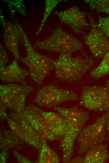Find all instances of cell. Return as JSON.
<instances>
[{
  "label": "cell",
  "mask_w": 109,
  "mask_h": 163,
  "mask_svg": "<svg viewBox=\"0 0 109 163\" xmlns=\"http://www.w3.org/2000/svg\"><path fill=\"white\" fill-rule=\"evenodd\" d=\"M33 91V88L28 85L13 83L0 85V104L14 112H19L24 107L27 96Z\"/></svg>",
  "instance_id": "obj_4"
},
{
  "label": "cell",
  "mask_w": 109,
  "mask_h": 163,
  "mask_svg": "<svg viewBox=\"0 0 109 163\" xmlns=\"http://www.w3.org/2000/svg\"><path fill=\"white\" fill-rule=\"evenodd\" d=\"M29 74L21 67L15 59L9 66L0 68V79L6 82H16L27 85L25 78Z\"/></svg>",
  "instance_id": "obj_13"
},
{
  "label": "cell",
  "mask_w": 109,
  "mask_h": 163,
  "mask_svg": "<svg viewBox=\"0 0 109 163\" xmlns=\"http://www.w3.org/2000/svg\"><path fill=\"white\" fill-rule=\"evenodd\" d=\"M0 20L2 26L4 28L5 27L6 22L5 21L4 16L2 14V11L0 9Z\"/></svg>",
  "instance_id": "obj_31"
},
{
  "label": "cell",
  "mask_w": 109,
  "mask_h": 163,
  "mask_svg": "<svg viewBox=\"0 0 109 163\" xmlns=\"http://www.w3.org/2000/svg\"><path fill=\"white\" fill-rule=\"evenodd\" d=\"M80 104L89 110L109 112V89L100 86H85Z\"/></svg>",
  "instance_id": "obj_5"
},
{
  "label": "cell",
  "mask_w": 109,
  "mask_h": 163,
  "mask_svg": "<svg viewBox=\"0 0 109 163\" xmlns=\"http://www.w3.org/2000/svg\"><path fill=\"white\" fill-rule=\"evenodd\" d=\"M54 13L58 16L61 22L68 25L77 34L82 33L81 29L83 27L90 25L86 20V13L81 11L77 6Z\"/></svg>",
  "instance_id": "obj_10"
},
{
  "label": "cell",
  "mask_w": 109,
  "mask_h": 163,
  "mask_svg": "<svg viewBox=\"0 0 109 163\" xmlns=\"http://www.w3.org/2000/svg\"><path fill=\"white\" fill-rule=\"evenodd\" d=\"M87 150L84 157V163H102L109 159V153L106 145H97Z\"/></svg>",
  "instance_id": "obj_14"
},
{
  "label": "cell",
  "mask_w": 109,
  "mask_h": 163,
  "mask_svg": "<svg viewBox=\"0 0 109 163\" xmlns=\"http://www.w3.org/2000/svg\"><path fill=\"white\" fill-rule=\"evenodd\" d=\"M106 87L109 89V80L107 81L106 85Z\"/></svg>",
  "instance_id": "obj_32"
},
{
  "label": "cell",
  "mask_w": 109,
  "mask_h": 163,
  "mask_svg": "<svg viewBox=\"0 0 109 163\" xmlns=\"http://www.w3.org/2000/svg\"><path fill=\"white\" fill-rule=\"evenodd\" d=\"M70 163H84L85 160L84 158L79 157L73 159L70 161Z\"/></svg>",
  "instance_id": "obj_30"
},
{
  "label": "cell",
  "mask_w": 109,
  "mask_h": 163,
  "mask_svg": "<svg viewBox=\"0 0 109 163\" xmlns=\"http://www.w3.org/2000/svg\"><path fill=\"white\" fill-rule=\"evenodd\" d=\"M14 120L15 129L12 130L16 135L28 144L40 150L42 146L39 145L29 134L21 127V125Z\"/></svg>",
  "instance_id": "obj_17"
},
{
  "label": "cell",
  "mask_w": 109,
  "mask_h": 163,
  "mask_svg": "<svg viewBox=\"0 0 109 163\" xmlns=\"http://www.w3.org/2000/svg\"><path fill=\"white\" fill-rule=\"evenodd\" d=\"M78 99L75 92L49 85L43 87L37 91L34 101L40 106L50 108L63 102L75 101Z\"/></svg>",
  "instance_id": "obj_6"
},
{
  "label": "cell",
  "mask_w": 109,
  "mask_h": 163,
  "mask_svg": "<svg viewBox=\"0 0 109 163\" xmlns=\"http://www.w3.org/2000/svg\"><path fill=\"white\" fill-rule=\"evenodd\" d=\"M11 14L12 15H13L14 14H15V13H16V10L14 9H12L11 10Z\"/></svg>",
  "instance_id": "obj_33"
},
{
  "label": "cell",
  "mask_w": 109,
  "mask_h": 163,
  "mask_svg": "<svg viewBox=\"0 0 109 163\" xmlns=\"http://www.w3.org/2000/svg\"><path fill=\"white\" fill-rule=\"evenodd\" d=\"M15 24L19 30L25 46L27 55L20 60L27 65L29 68V74L32 79L38 85L42 84L46 77L41 68L38 60V53L34 50L22 27L17 22Z\"/></svg>",
  "instance_id": "obj_9"
},
{
  "label": "cell",
  "mask_w": 109,
  "mask_h": 163,
  "mask_svg": "<svg viewBox=\"0 0 109 163\" xmlns=\"http://www.w3.org/2000/svg\"><path fill=\"white\" fill-rule=\"evenodd\" d=\"M54 109L66 120L67 124L66 132L61 139L60 147L62 151L63 161L70 162L73 151L75 141L82 128L89 118L88 113L77 106L70 108L55 106Z\"/></svg>",
  "instance_id": "obj_1"
},
{
  "label": "cell",
  "mask_w": 109,
  "mask_h": 163,
  "mask_svg": "<svg viewBox=\"0 0 109 163\" xmlns=\"http://www.w3.org/2000/svg\"><path fill=\"white\" fill-rule=\"evenodd\" d=\"M106 118L103 115L98 118L94 123L81 131L78 137L79 154L84 152L104 141L106 133Z\"/></svg>",
  "instance_id": "obj_7"
},
{
  "label": "cell",
  "mask_w": 109,
  "mask_h": 163,
  "mask_svg": "<svg viewBox=\"0 0 109 163\" xmlns=\"http://www.w3.org/2000/svg\"><path fill=\"white\" fill-rule=\"evenodd\" d=\"M8 3L10 9L14 8V9L17 10L23 16L26 15L25 7L23 1L22 0H4Z\"/></svg>",
  "instance_id": "obj_23"
},
{
  "label": "cell",
  "mask_w": 109,
  "mask_h": 163,
  "mask_svg": "<svg viewBox=\"0 0 109 163\" xmlns=\"http://www.w3.org/2000/svg\"><path fill=\"white\" fill-rule=\"evenodd\" d=\"M98 27L109 38V17H104L98 16Z\"/></svg>",
  "instance_id": "obj_24"
},
{
  "label": "cell",
  "mask_w": 109,
  "mask_h": 163,
  "mask_svg": "<svg viewBox=\"0 0 109 163\" xmlns=\"http://www.w3.org/2000/svg\"><path fill=\"white\" fill-rule=\"evenodd\" d=\"M3 36L6 47L13 55L14 59L18 60L20 58L18 45L19 42L13 40L7 34L4 33Z\"/></svg>",
  "instance_id": "obj_21"
},
{
  "label": "cell",
  "mask_w": 109,
  "mask_h": 163,
  "mask_svg": "<svg viewBox=\"0 0 109 163\" xmlns=\"http://www.w3.org/2000/svg\"><path fill=\"white\" fill-rule=\"evenodd\" d=\"M88 17L91 30L88 33H84L83 38L94 57H103L109 52L108 38L98 27L93 18L90 15Z\"/></svg>",
  "instance_id": "obj_8"
},
{
  "label": "cell",
  "mask_w": 109,
  "mask_h": 163,
  "mask_svg": "<svg viewBox=\"0 0 109 163\" xmlns=\"http://www.w3.org/2000/svg\"><path fill=\"white\" fill-rule=\"evenodd\" d=\"M9 57L7 52L4 49L2 44H0V68L4 66L9 61Z\"/></svg>",
  "instance_id": "obj_25"
},
{
  "label": "cell",
  "mask_w": 109,
  "mask_h": 163,
  "mask_svg": "<svg viewBox=\"0 0 109 163\" xmlns=\"http://www.w3.org/2000/svg\"><path fill=\"white\" fill-rule=\"evenodd\" d=\"M38 60L43 72L46 76L50 74V71L54 68V60L38 53Z\"/></svg>",
  "instance_id": "obj_20"
},
{
  "label": "cell",
  "mask_w": 109,
  "mask_h": 163,
  "mask_svg": "<svg viewBox=\"0 0 109 163\" xmlns=\"http://www.w3.org/2000/svg\"><path fill=\"white\" fill-rule=\"evenodd\" d=\"M92 9L109 15V0H85Z\"/></svg>",
  "instance_id": "obj_19"
},
{
  "label": "cell",
  "mask_w": 109,
  "mask_h": 163,
  "mask_svg": "<svg viewBox=\"0 0 109 163\" xmlns=\"http://www.w3.org/2000/svg\"><path fill=\"white\" fill-rule=\"evenodd\" d=\"M106 118V128L109 137V112H106L104 114Z\"/></svg>",
  "instance_id": "obj_29"
},
{
  "label": "cell",
  "mask_w": 109,
  "mask_h": 163,
  "mask_svg": "<svg viewBox=\"0 0 109 163\" xmlns=\"http://www.w3.org/2000/svg\"><path fill=\"white\" fill-rule=\"evenodd\" d=\"M60 160L57 154L47 145L43 144L38 159L39 163H57Z\"/></svg>",
  "instance_id": "obj_15"
},
{
  "label": "cell",
  "mask_w": 109,
  "mask_h": 163,
  "mask_svg": "<svg viewBox=\"0 0 109 163\" xmlns=\"http://www.w3.org/2000/svg\"><path fill=\"white\" fill-rule=\"evenodd\" d=\"M8 156V155L7 153L6 150L4 149L3 150L0 156V163L6 162Z\"/></svg>",
  "instance_id": "obj_28"
},
{
  "label": "cell",
  "mask_w": 109,
  "mask_h": 163,
  "mask_svg": "<svg viewBox=\"0 0 109 163\" xmlns=\"http://www.w3.org/2000/svg\"><path fill=\"white\" fill-rule=\"evenodd\" d=\"M4 33L8 34L13 40L19 42L22 37L18 28L16 25L8 21L6 22Z\"/></svg>",
  "instance_id": "obj_22"
},
{
  "label": "cell",
  "mask_w": 109,
  "mask_h": 163,
  "mask_svg": "<svg viewBox=\"0 0 109 163\" xmlns=\"http://www.w3.org/2000/svg\"><path fill=\"white\" fill-rule=\"evenodd\" d=\"M41 113L45 120V128L54 136L56 139L61 140L65 134L67 128L65 119L59 113L42 110Z\"/></svg>",
  "instance_id": "obj_12"
},
{
  "label": "cell",
  "mask_w": 109,
  "mask_h": 163,
  "mask_svg": "<svg viewBox=\"0 0 109 163\" xmlns=\"http://www.w3.org/2000/svg\"><path fill=\"white\" fill-rule=\"evenodd\" d=\"M109 72V52L104 57L100 64L94 68L90 75L96 79H98L107 75Z\"/></svg>",
  "instance_id": "obj_16"
},
{
  "label": "cell",
  "mask_w": 109,
  "mask_h": 163,
  "mask_svg": "<svg viewBox=\"0 0 109 163\" xmlns=\"http://www.w3.org/2000/svg\"><path fill=\"white\" fill-rule=\"evenodd\" d=\"M63 1L61 0H45V10L44 13L43 17L39 27L38 30L36 32L35 34L36 35H38L41 32L46 20L56 6L59 3Z\"/></svg>",
  "instance_id": "obj_18"
},
{
  "label": "cell",
  "mask_w": 109,
  "mask_h": 163,
  "mask_svg": "<svg viewBox=\"0 0 109 163\" xmlns=\"http://www.w3.org/2000/svg\"><path fill=\"white\" fill-rule=\"evenodd\" d=\"M94 63L92 58L85 54L73 57L72 53H61L57 60H54L55 75L63 80L76 81L82 77Z\"/></svg>",
  "instance_id": "obj_2"
},
{
  "label": "cell",
  "mask_w": 109,
  "mask_h": 163,
  "mask_svg": "<svg viewBox=\"0 0 109 163\" xmlns=\"http://www.w3.org/2000/svg\"><path fill=\"white\" fill-rule=\"evenodd\" d=\"M13 154L18 161L20 163H31L29 160L18 153L16 151H13Z\"/></svg>",
  "instance_id": "obj_26"
},
{
  "label": "cell",
  "mask_w": 109,
  "mask_h": 163,
  "mask_svg": "<svg viewBox=\"0 0 109 163\" xmlns=\"http://www.w3.org/2000/svg\"><path fill=\"white\" fill-rule=\"evenodd\" d=\"M7 108L4 105L0 104V113L1 119H3L8 117L7 114L6 112Z\"/></svg>",
  "instance_id": "obj_27"
},
{
  "label": "cell",
  "mask_w": 109,
  "mask_h": 163,
  "mask_svg": "<svg viewBox=\"0 0 109 163\" xmlns=\"http://www.w3.org/2000/svg\"><path fill=\"white\" fill-rule=\"evenodd\" d=\"M41 109L34 106L24 107L20 111L15 112L19 116L28 122L40 134L44 142L46 139L44 135L46 130L45 120Z\"/></svg>",
  "instance_id": "obj_11"
},
{
  "label": "cell",
  "mask_w": 109,
  "mask_h": 163,
  "mask_svg": "<svg viewBox=\"0 0 109 163\" xmlns=\"http://www.w3.org/2000/svg\"><path fill=\"white\" fill-rule=\"evenodd\" d=\"M34 46L40 49L61 53H71L82 48V45L76 38L60 27L49 38L36 43Z\"/></svg>",
  "instance_id": "obj_3"
}]
</instances>
